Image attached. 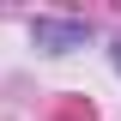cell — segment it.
Returning <instances> with one entry per match:
<instances>
[{"instance_id":"cell-1","label":"cell","mask_w":121,"mask_h":121,"mask_svg":"<svg viewBox=\"0 0 121 121\" xmlns=\"http://www.w3.org/2000/svg\"><path fill=\"white\" fill-rule=\"evenodd\" d=\"M79 30H67V24H36V43H73Z\"/></svg>"},{"instance_id":"cell-2","label":"cell","mask_w":121,"mask_h":121,"mask_svg":"<svg viewBox=\"0 0 121 121\" xmlns=\"http://www.w3.org/2000/svg\"><path fill=\"white\" fill-rule=\"evenodd\" d=\"M115 67H121V48H115Z\"/></svg>"}]
</instances>
